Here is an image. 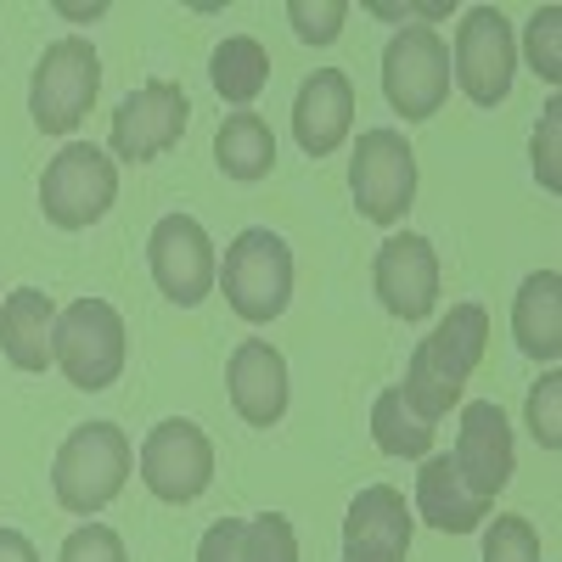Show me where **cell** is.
<instances>
[{
    "instance_id": "1",
    "label": "cell",
    "mask_w": 562,
    "mask_h": 562,
    "mask_svg": "<svg viewBox=\"0 0 562 562\" xmlns=\"http://www.w3.org/2000/svg\"><path fill=\"white\" fill-rule=\"evenodd\" d=\"M484 344H490V315H484V304H450V315L411 349L405 389H400L405 405H411L422 422H439V416L461 400L467 378L479 371Z\"/></svg>"
},
{
    "instance_id": "2",
    "label": "cell",
    "mask_w": 562,
    "mask_h": 562,
    "mask_svg": "<svg viewBox=\"0 0 562 562\" xmlns=\"http://www.w3.org/2000/svg\"><path fill=\"white\" fill-rule=\"evenodd\" d=\"M130 467H135V450H130L124 428H113V422H85V428H74L57 450L52 490H57L63 512L90 518V512H102L108 501H119Z\"/></svg>"
},
{
    "instance_id": "3",
    "label": "cell",
    "mask_w": 562,
    "mask_h": 562,
    "mask_svg": "<svg viewBox=\"0 0 562 562\" xmlns=\"http://www.w3.org/2000/svg\"><path fill=\"white\" fill-rule=\"evenodd\" d=\"M220 288H225V304L237 310L243 321L265 326L288 310L293 299V248L276 237L265 225H248L237 243L225 248V265H220Z\"/></svg>"
},
{
    "instance_id": "4",
    "label": "cell",
    "mask_w": 562,
    "mask_h": 562,
    "mask_svg": "<svg viewBox=\"0 0 562 562\" xmlns=\"http://www.w3.org/2000/svg\"><path fill=\"white\" fill-rule=\"evenodd\" d=\"M52 360L63 366V378L85 394L113 389L124 371V315L108 299H79L57 315L52 333Z\"/></svg>"
},
{
    "instance_id": "5",
    "label": "cell",
    "mask_w": 562,
    "mask_h": 562,
    "mask_svg": "<svg viewBox=\"0 0 562 562\" xmlns=\"http://www.w3.org/2000/svg\"><path fill=\"white\" fill-rule=\"evenodd\" d=\"M119 198V169L102 147H90V140H74L63 147L52 164L40 175V209L57 231H85L97 225Z\"/></svg>"
},
{
    "instance_id": "6",
    "label": "cell",
    "mask_w": 562,
    "mask_h": 562,
    "mask_svg": "<svg viewBox=\"0 0 562 562\" xmlns=\"http://www.w3.org/2000/svg\"><path fill=\"white\" fill-rule=\"evenodd\" d=\"M102 90V63H97V45L68 34L57 45H45V57L34 68V85H29V113L45 135H68L90 102Z\"/></svg>"
},
{
    "instance_id": "7",
    "label": "cell",
    "mask_w": 562,
    "mask_h": 562,
    "mask_svg": "<svg viewBox=\"0 0 562 562\" xmlns=\"http://www.w3.org/2000/svg\"><path fill=\"white\" fill-rule=\"evenodd\" d=\"M383 97L411 124L434 119L445 108V97H450V45L428 23H411V29H400L389 40V52H383Z\"/></svg>"
},
{
    "instance_id": "8",
    "label": "cell",
    "mask_w": 562,
    "mask_h": 562,
    "mask_svg": "<svg viewBox=\"0 0 562 562\" xmlns=\"http://www.w3.org/2000/svg\"><path fill=\"white\" fill-rule=\"evenodd\" d=\"M349 192L371 225H394L416 203V153L400 130H366L349 158Z\"/></svg>"
},
{
    "instance_id": "9",
    "label": "cell",
    "mask_w": 562,
    "mask_h": 562,
    "mask_svg": "<svg viewBox=\"0 0 562 562\" xmlns=\"http://www.w3.org/2000/svg\"><path fill=\"white\" fill-rule=\"evenodd\" d=\"M512 68H518V40L501 7H473L456 29V52H450V79L467 90V102L495 108L512 90Z\"/></svg>"
},
{
    "instance_id": "10",
    "label": "cell",
    "mask_w": 562,
    "mask_h": 562,
    "mask_svg": "<svg viewBox=\"0 0 562 562\" xmlns=\"http://www.w3.org/2000/svg\"><path fill=\"white\" fill-rule=\"evenodd\" d=\"M147 259H153V281L158 293L175 299L180 310H192L214 293L220 281V259H214V243L209 231L192 220V214H164L147 237Z\"/></svg>"
},
{
    "instance_id": "11",
    "label": "cell",
    "mask_w": 562,
    "mask_h": 562,
    "mask_svg": "<svg viewBox=\"0 0 562 562\" xmlns=\"http://www.w3.org/2000/svg\"><path fill=\"white\" fill-rule=\"evenodd\" d=\"M140 479H147V490L169 506L180 501H198L214 479V445L209 434L198 428V422L186 416H169L158 422V428L147 434V445H140Z\"/></svg>"
},
{
    "instance_id": "12",
    "label": "cell",
    "mask_w": 562,
    "mask_h": 562,
    "mask_svg": "<svg viewBox=\"0 0 562 562\" xmlns=\"http://www.w3.org/2000/svg\"><path fill=\"white\" fill-rule=\"evenodd\" d=\"M192 124V102H186V90L169 85V79H147L140 90L119 102L113 113V153L124 164H147L158 153H169L175 140L186 135Z\"/></svg>"
},
{
    "instance_id": "13",
    "label": "cell",
    "mask_w": 562,
    "mask_h": 562,
    "mask_svg": "<svg viewBox=\"0 0 562 562\" xmlns=\"http://www.w3.org/2000/svg\"><path fill=\"white\" fill-rule=\"evenodd\" d=\"M371 288H378L383 310L400 315V321L434 315V304H439V254H434V243L416 237V231L389 237L378 248V265H371Z\"/></svg>"
},
{
    "instance_id": "14",
    "label": "cell",
    "mask_w": 562,
    "mask_h": 562,
    "mask_svg": "<svg viewBox=\"0 0 562 562\" xmlns=\"http://www.w3.org/2000/svg\"><path fill=\"white\" fill-rule=\"evenodd\" d=\"M456 473L461 484L473 490L479 501H495L506 484H512V428L501 405L490 400H473L461 411V434H456Z\"/></svg>"
},
{
    "instance_id": "15",
    "label": "cell",
    "mask_w": 562,
    "mask_h": 562,
    "mask_svg": "<svg viewBox=\"0 0 562 562\" xmlns=\"http://www.w3.org/2000/svg\"><path fill=\"white\" fill-rule=\"evenodd\" d=\"M225 389L248 428H276L288 416V360H281L276 344L248 338V344H237V355L225 366Z\"/></svg>"
},
{
    "instance_id": "16",
    "label": "cell",
    "mask_w": 562,
    "mask_h": 562,
    "mask_svg": "<svg viewBox=\"0 0 562 562\" xmlns=\"http://www.w3.org/2000/svg\"><path fill=\"white\" fill-rule=\"evenodd\" d=\"M355 124V85L338 68H315L299 85V102H293V135L310 158H326L349 140Z\"/></svg>"
},
{
    "instance_id": "17",
    "label": "cell",
    "mask_w": 562,
    "mask_h": 562,
    "mask_svg": "<svg viewBox=\"0 0 562 562\" xmlns=\"http://www.w3.org/2000/svg\"><path fill=\"white\" fill-rule=\"evenodd\" d=\"M411 506L400 490L389 484H371L349 501V518H344V551H378V557H400L411 551Z\"/></svg>"
},
{
    "instance_id": "18",
    "label": "cell",
    "mask_w": 562,
    "mask_h": 562,
    "mask_svg": "<svg viewBox=\"0 0 562 562\" xmlns=\"http://www.w3.org/2000/svg\"><path fill=\"white\" fill-rule=\"evenodd\" d=\"M416 518L445 529V535H473L490 518V501H479L461 484L450 456H434V461H422V473H416Z\"/></svg>"
},
{
    "instance_id": "19",
    "label": "cell",
    "mask_w": 562,
    "mask_h": 562,
    "mask_svg": "<svg viewBox=\"0 0 562 562\" xmlns=\"http://www.w3.org/2000/svg\"><path fill=\"white\" fill-rule=\"evenodd\" d=\"M52 333H57V304L40 288H18L0 304V355L18 371H45L52 366Z\"/></svg>"
},
{
    "instance_id": "20",
    "label": "cell",
    "mask_w": 562,
    "mask_h": 562,
    "mask_svg": "<svg viewBox=\"0 0 562 562\" xmlns=\"http://www.w3.org/2000/svg\"><path fill=\"white\" fill-rule=\"evenodd\" d=\"M512 338L529 360H557L562 355V276L535 270L518 299H512Z\"/></svg>"
},
{
    "instance_id": "21",
    "label": "cell",
    "mask_w": 562,
    "mask_h": 562,
    "mask_svg": "<svg viewBox=\"0 0 562 562\" xmlns=\"http://www.w3.org/2000/svg\"><path fill=\"white\" fill-rule=\"evenodd\" d=\"M214 164H220L231 180H243V186L265 180L270 164H276V135H270V124H265L259 113H231V119L220 124V135H214Z\"/></svg>"
},
{
    "instance_id": "22",
    "label": "cell",
    "mask_w": 562,
    "mask_h": 562,
    "mask_svg": "<svg viewBox=\"0 0 562 562\" xmlns=\"http://www.w3.org/2000/svg\"><path fill=\"white\" fill-rule=\"evenodd\" d=\"M209 79H214V90H220L231 108H248L259 90L270 85V57H265V45H259L254 34H231L220 52H214V63H209Z\"/></svg>"
},
{
    "instance_id": "23",
    "label": "cell",
    "mask_w": 562,
    "mask_h": 562,
    "mask_svg": "<svg viewBox=\"0 0 562 562\" xmlns=\"http://www.w3.org/2000/svg\"><path fill=\"white\" fill-rule=\"evenodd\" d=\"M371 439H378L383 456H428L434 445V422H422L400 389L378 394V405H371Z\"/></svg>"
},
{
    "instance_id": "24",
    "label": "cell",
    "mask_w": 562,
    "mask_h": 562,
    "mask_svg": "<svg viewBox=\"0 0 562 562\" xmlns=\"http://www.w3.org/2000/svg\"><path fill=\"white\" fill-rule=\"evenodd\" d=\"M524 52H529V68H535L546 85L562 79V7H540V12L529 18Z\"/></svg>"
},
{
    "instance_id": "25",
    "label": "cell",
    "mask_w": 562,
    "mask_h": 562,
    "mask_svg": "<svg viewBox=\"0 0 562 562\" xmlns=\"http://www.w3.org/2000/svg\"><path fill=\"white\" fill-rule=\"evenodd\" d=\"M243 562H299V535L281 512H265V518H248L243 535Z\"/></svg>"
},
{
    "instance_id": "26",
    "label": "cell",
    "mask_w": 562,
    "mask_h": 562,
    "mask_svg": "<svg viewBox=\"0 0 562 562\" xmlns=\"http://www.w3.org/2000/svg\"><path fill=\"white\" fill-rule=\"evenodd\" d=\"M529 434L540 450H562V371H546L529 389Z\"/></svg>"
},
{
    "instance_id": "27",
    "label": "cell",
    "mask_w": 562,
    "mask_h": 562,
    "mask_svg": "<svg viewBox=\"0 0 562 562\" xmlns=\"http://www.w3.org/2000/svg\"><path fill=\"white\" fill-rule=\"evenodd\" d=\"M288 18H293V34L304 45H333L344 34L349 7L344 0H288Z\"/></svg>"
},
{
    "instance_id": "28",
    "label": "cell",
    "mask_w": 562,
    "mask_h": 562,
    "mask_svg": "<svg viewBox=\"0 0 562 562\" xmlns=\"http://www.w3.org/2000/svg\"><path fill=\"white\" fill-rule=\"evenodd\" d=\"M484 562H540V535L529 518H495L484 535Z\"/></svg>"
},
{
    "instance_id": "29",
    "label": "cell",
    "mask_w": 562,
    "mask_h": 562,
    "mask_svg": "<svg viewBox=\"0 0 562 562\" xmlns=\"http://www.w3.org/2000/svg\"><path fill=\"white\" fill-rule=\"evenodd\" d=\"M535 175L546 192H562V102H546L535 130Z\"/></svg>"
},
{
    "instance_id": "30",
    "label": "cell",
    "mask_w": 562,
    "mask_h": 562,
    "mask_svg": "<svg viewBox=\"0 0 562 562\" xmlns=\"http://www.w3.org/2000/svg\"><path fill=\"white\" fill-rule=\"evenodd\" d=\"M57 562H130L124 557V540L108 529V524H85L63 540V557Z\"/></svg>"
},
{
    "instance_id": "31",
    "label": "cell",
    "mask_w": 562,
    "mask_h": 562,
    "mask_svg": "<svg viewBox=\"0 0 562 562\" xmlns=\"http://www.w3.org/2000/svg\"><path fill=\"white\" fill-rule=\"evenodd\" d=\"M243 535H248V524H243V518H220V524L203 535L198 562H243Z\"/></svg>"
},
{
    "instance_id": "32",
    "label": "cell",
    "mask_w": 562,
    "mask_h": 562,
    "mask_svg": "<svg viewBox=\"0 0 562 562\" xmlns=\"http://www.w3.org/2000/svg\"><path fill=\"white\" fill-rule=\"evenodd\" d=\"M0 562H40V551L29 546V535H18V529H0Z\"/></svg>"
},
{
    "instance_id": "33",
    "label": "cell",
    "mask_w": 562,
    "mask_h": 562,
    "mask_svg": "<svg viewBox=\"0 0 562 562\" xmlns=\"http://www.w3.org/2000/svg\"><path fill=\"white\" fill-rule=\"evenodd\" d=\"M344 562H400V557H378V551H344Z\"/></svg>"
},
{
    "instance_id": "34",
    "label": "cell",
    "mask_w": 562,
    "mask_h": 562,
    "mask_svg": "<svg viewBox=\"0 0 562 562\" xmlns=\"http://www.w3.org/2000/svg\"><path fill=\"white\" fill-rule=\"evenodd\" d=\"M63 12H68V18H79V23H85V18H102V12H108V7H63Z\"/></svg>"
}]
</instances>
